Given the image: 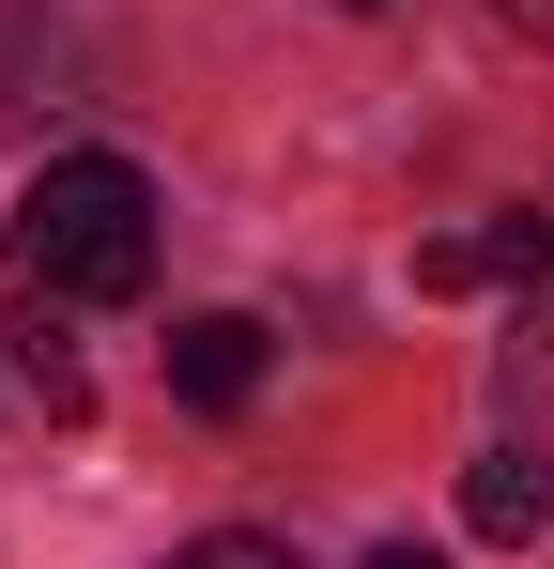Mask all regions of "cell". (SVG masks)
Here are the masks:
<instances>
[{"label": "cell", "mask_w": 554, "mask_h": 569, "mask_svg": "<svg viewBox=\"0 0 554 569\" xmlns=\"http://www.w3.org/2000/svg\"><path fill=\"white\" fill-rule=\"evenodd\" d=\"M369 569H447V555H416V539H385V555H369Z\"/></svg>", "instance_id": "8"}, {"label": "cell", "mask_w": 554, "mask_h": 569, "mask_svg": "<svg viewBox=\"0 0 554 569\" xmlns=\"http://www.w3.org/2000/svg\"><path fill=\"white\" fill-rule=\"evenodd\" d=\"M508 278H554V216H477L416 247V292H508Z\"/></svg>", "instance_id": "2"}, {"label": "cell", "mask_w": 554, "mask_h": 569, "mask_svg": "<svg viewBox=\"0 0 554 569\" xmlns=\"http://www.w3.org/2000/svg\"><path fill=\"white\" fill-rule=\"evenodd\" d=\"M16 278L62 292V308H123L155 278V186L123 154H47L16 186Z\"/></svg>", "instance_id": "1"}, {"label": "cell", "mask_w": 554, "mask_h": 569, "mask_svg": "<svg viewBox=\"0 0 554 569\" xmlns=\"http://www.w3.org/2000/svg\"><path fill=\"white\" fill-rule=\"evenodd\" d=\"M170 569H293V555H277V539H185Z\"/></svg>", "instance_id": "6"}, {"label": "cell", "mask_w": 554, "mask_h": 569, "mask_svg": "<svg viewBox=\"0 0 554 569\" xmlns=\"http://www.w3.org/2000/svg\"><path fill=\"white\" fill-rule=\"evenodd\" d=\"M170 385L200 400V416H247V400H263V323H247V308H200V323H170Z\"/></svg>", "instance_id": "3"}, {"label": "cell", "mask_w": 554, "mask_h": 569, "mask_svg": "<svg viewBox=\"0 0 554 569\" xmlns=\"http://www.w3.org/2000/svg\"><path fill=\"white\" fill-rule=\"evenodd\" d=\"M493 16H508V31H540V47H554V0H493Z\"/></svg>", "instance_id": "7"}, {"label": "cell", "mask_w": 554, "mask_h": 569, "mask_svg": "<svg viewBox=\"0 0 554 569\" xmlns=\"http://www.w3.org/2000/svg\"><path fill=\"white\" fill-rule=\"evenodd\" d=\"M0 355H16V385L47 400V416H92V385H78V355H62V292H0Z\"/></svg>", "instance_id": "4"}, {"label": "cell", "mask_w": 554, "mask_h": 569, "mask_svg": "<svg viewBox=\"0 0 554 569\" xmlns=\"http://www.w3.org/2000/svg\"><path fill=\"white\" fill-rule=\"evenodd\" d=\"M339 16H369V0H339Z\"/></svg>", "instance_id": "9"}, {"label": "cell", "mask_w": 554, "mask_h": 569, "mask_svg": "<svg viewBox=\"0 0 554 569\" xmlns=\"http://www.w3.org/2000/svg\"><path fill=\"white\" fill-rule=\"evenodd\" d=\"M462 523H477V539H540V462H524V447H493V462L462 477Z\"/></svg>", "instance_id": "5"}]
</instances>
